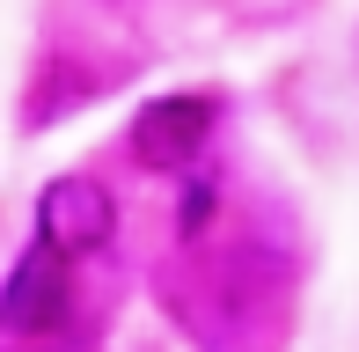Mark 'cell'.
<instances>
[{
    "label": "cell",
    "instance_id": "obj_1",
    "mask_svg": "<svg viewBox=\"0 0 359 352\" xmlns=\"http://www.w3.org/2000/svg\"><path fill=\"white\" fill-rule=\"evenodd\" d=\"M118 228V198L103 176H52L37 191V243H52L59 257H88Z\"/></svg>",
    "mask_w": 359,
    "mask_h": 352
},
{
    "label": "cell",
    "instance_id": "obj_2",
    "mask_svg": "<svg viewBox=\"0 0 359 352\" xmlns=\"http://www.w3.org/2000/svg\"><path fill=\"white\" fill-rule=\"evenodd\" d=\"M74 309V271L59 257L52 243H29L22 257H15L8 286H0V323L15 330V338H44V330H59Z\"/></svg>",
    "mask_w": 359,
    "mask_h": 352
},
{
    "label": "cell",
    "instance_id": "obj_3",
    "mask_svg": "<svg viewBox=\"0 0 359 352\" xmlns=\"http://www.w3.org/2000/svg\"><path fill=\"white\" fill-rule=\"evenodd\" d=\"M205 133H213V103H205V95H154L133 118V162L176 176L205 147Z\"/></svg>",
    "mask_w": 359,
    "mask_h": 352
}]
</instances>
